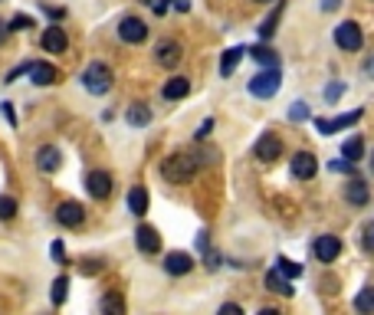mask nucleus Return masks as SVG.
<instances>
[{
	"label": "nucleus",
	"mask_w": 374,
	"mask_h": 315,
	"mask_svg": "<svg viewBox=\"0 0 374 315\" xmlns=\"http://www.w3.org/2000/svg\"><path fill=\"white\" fill-rule=\"evenodd\" d=\"M322 7L325 10H338V0H322Z\"/></svg>",
	"instance_id": "obj_41"
},
{
	"label": "nucleus",
	"mask_w": 374,
	"mask_h": 315,
	"mask_svg": "<svg viewBox=\"0 0 374 315\" xmlns=\"http://www.w3.org/2000/svg\"><path fill=\"white\" fill-rule=\"evenodd\" d=\"M312 253L319 256V263H335L341 253V240L332 237V233H322V237L312 243Z\"/></svg>",
	"instance_id": "obj_5"
},
{
	"label": "nucleus",
	"mask_w": 374,
	"mask_h": 315,
	"mask_svg": "<svg viewBox=\"0 0 374 315\" xmlns=\"http://www.w3.org/2000/svg\"><path fill=\"white\" fill-rule=\"evenodd\" d=\"M355 309H358L361 315H371V312H374V286H368V289H361V292H358Z\"/></svg>",
	"instance_id": "obj_27"
},
{
	"label": "nucleus",
	"mask_w": 374,
	"mask_h": 315,
	"mask_svg": "<svg viewBox=\"0 0 374 315\" xmlns=\"http://www.w3.org/2000/svg\"><path fill=\"white\" fill-rule=\"evenodd\" d=\"M302 119H309V105L306 102H296L289 109V122H302Z\"/></svg>",
	"instance_id": "obj_32"
},
{
	"label": "nucleus",
	"mask_w": 374,
	"mask_h": 315,
	"mask_svg": "<svg viewBox=\"0 0 374 315\" xmlns=\"http://www.w3.org/2000/svg\"><path fill=\"white\" fill-rule=\"evenodd\" d=\"M63 164V154L56 145H43L40 151H36V168L43 171V174H53V171H60Z\"/></svg>",
	"instance_id": "obj_12"
},
{
	"label": "nucleus",
	"mask_w": 374,
	"mask_h": 315,
	"mask_svg": "<svg viewBox=\"0 0 374 315\" xmlns=\"http://www.w3.org/2000/svg\"><path fill=\"white\" fill-rule=\"evenodd\" d=\"M26 73H30V79H33L36 85H53L60 79V69L53 66V63H30Z\"/></svg>",
	"instance_id": "obj_14"
},
{
	"label": "nucleus",
	"mask_w": 374,
	"mask_h": 315,
	"mask_svg": "<svg viewBox=\"0 0 374 315\" xmlns=\"http://www.w3.org/2000/svg\"><path fill=\"white\" fill-rule=\"evenodd\" d=\"M82 85L92 95H105L112 89V69L105 63H89L82 73Z\"/></svg>",
	"instance_id": "obj_2"
},
{
	"label": "nucleus",
	"mask_w": 374,
	"mask_h": 315,
	"mask_svg": "<svg viewBox=\"0 0 374 315\" xmlns=\"http://www.w3.org/2000/svg\"><path fill=\"white\" fill-rule=\"evenodd\" d=\"M289 171H292V178H299V181H312L315 171H319V161H315V154L299 151V154H292Z\"/></svg>",
	"instance_id": "obj_8"
},
{
	"label": "nucleus",
	"mask_w": 374,
	"mask_h": 315,
	"mask_svg": "<svg viewBox=\"0 0 374 315\" xmlns=\"http://www.w3.org/2000/svg\"><path fill=\"white\" fill-rule=\"evenodd\" d=\"M7 36H10V23H4V20H0V46L7 43Z\"/></svg>",
	"instance_id": "obj_38"
},
{
	"label": "nucleus",
	"mask_w": 374,
	"mask_h": 315,
	"mask_svg": "<svg viewBox=\"0 0 374 315\" xmlns=\"http://www.w3.org/2000/svg\"><path fill=\"white\" fill-rule=\"evenodd\" d=\"M279 85H282L279 69H266V73H256V76L250 79V92H253L256 99H272V95L279 92Z\"/></svg>",
	"instance_id": "obj_3"
},
{
	"label": "nucleus",
	"mask_w": 374,
	"mask_h": 315,
	"mask_svg": "<svg viewBox=\"0 0 374 315\" xmlns=\"http://www.w3.org/2000/svg\"><path fill=\"white\" fill-rule=\"evenodd\" d=\"M85 188H89V194H92L95 201H105V197L112 194V174L109 171H92V174L85 178Z\"/></svg>",
	"instance_id": "obj_11"
},
{
	"label": "nucleus",
	"mask_w": 374,
	"mask_h": 315,
	"mask_svg": "<svg viewBox=\"0 0 374 315\" xmlns=\"http://www.w3.org/2000/svg\"><path fill=\"white\" fill-rule=\"evenodd\" d=\"M187 7H191V4H187V0H174V10H181V14H184Z\"/></svg>",
	"instance_id": "obj_42"
},
{
	"label": "nucleus",
	"mask_w": 374,
	"mask_h": 315,
	"mask_svg": "<svg viewBox=\"0 0 374 315\" xmlns=\"http://www.w3.org/2000/svg\"><path fill=\"white\" fill-rule=\"evenodd\" d=\"M0 112L7 115V122H10V125H17V115H14V109H10V102H4V105H0Z\"/></svg>",
	"instance_id": "obj_36"
},
{
	"label": "nucleus",
	"mask_w": 374,
	"mask_h": 315,
	"mask_svg": "<svg viewBox=\"0 0 374 315\" xmlns=\"http://www.w3.org/2000/svg\"><path fill=\"white\" fill-rule=\"evenodd\" d=\"M243 53H250L247 46H230L227 53H223V60H220V76H233V69L240 66V60H243Z\"/></svg>",
	"instance_id": "obj_20"
},
{
	"label": "nucleus",
	"mask_w": 374,
	"mask_h": 315,
	"mask_svg": "<svg viewBox=\"0 0 374 315\" xmlns=\"http://www.w3.org/2000/svg\"><path fill=\"white\" fill-rule=\"evenodd\" d=\"M158 63L161 66H178L181 63V43H174V40H164V43H158Z\"/></svg>",
	"instance_id": "obj_19"
},
{
	"label": "nucleus",
	"mask_w": 374,
	"mask_h": 315,
	"mask_svg": "<svg viewBox=\"0 0 374 315\" xmlns=\"http://www.w3.org/2000/svg\"><path fill=\"white\" fill-rule=\"evenodd\" d=\"M365 247L374 253V227H368V237H365Z\"/></svg>",
	"instance_id": "obj_40"
},
{
	"label": "nucleus",
	"mask_w": 374,
	"mask_h": 315,
	"mask_svg": "<svg viewBox=\"0 0 374 315\" xmlns=\"http://www.w3.org/2000/svg\"><path fill=\"white\" fill-rule=\"evenodd\" d=\"M371 174H374V154H371Z\"/></svg>",
	"instance_id": "obj_45"
},
{
	"label": "nucleus",
	"mask_w": 374,
	"mask_h": 315,
	"mask_svg": "<svg viewBox=\"0 0 374 315\" xmlns=\"http://www.w3.org/2000/svg\"><path fill=\"white\" fill-rule=\"evenodd\" d=\"M217 315H243V309H240L237 302H223L220 312H217Z\"/></svg>",
	"instance_id": "obj_34"
},
{
	"label": "nucleus",
	"mask_w": 374,
	"mask_h": 315,
	"mask_svg": "<svg viewBox=\"0 0 374 315\" xmlns=\"http://www.w3.org/2000/svg\"><path fill=\"white\" fill-rule=\"evenodd\" d=\"M260 315H282V312H276V309H263Z\"/></svg>",
	"instance_id": "obj_43"
},
{
	"label": "nucleus",
	"mask_w": 374,
	"mask_h": 315,
	"mask_svg": "<svg viewBox=\"0 0 374 315\" xmlns=\"http://www.w3.org/2000/svg\"><path fill=\"white\" fill-rule=\"evenodd\" d=\"M69 40L63 33V26H46V33H43V50L46 53H66Z\"/></svg>",
	"instance_id": "obj_16"
},
{
	"label": "nucleus",
	"mask_w": 374,
	"mask_h": 315,
	"mask_svg": "<svg viewBox=\"0 0 374 315\" xmlns=\"http://www.w3.org/2000/svg\"><path fill=\"white\" fill-rule=\"evenodd\" d=\"M260 4H269V0H260Z\"/></svg>",
	"instance_id": "obj_46"
},
{
	"label": "nucleus",
	"mask_w": 374,
	"mask_h": 315,
	"mask_svg": "<svg viewBox=\"0 0 374 315\" xmlns=\"http://www.w3.org/2000/svg\"><path fill=\"white\" fill-rule=\"evenodd\" d=\"M135 243H138V250H141V253H148V256L161 250V237H158V230H154V227H148V223H141V227L135 230Z\"/></svg>",
	"instance_id": "obj_13"
},
{
	"label": "nucleus",
	"mask_w": 374,
	"mask_h": 315,
	"mask_svg": "<svg viewBox=\"0 0 374 315\" xmlns=\"http://www.w3.org/2000/svg\"><path fill=\"white\" fill-rule=\"evenodd\" d=\"M253 154L260 158V161H276V158H282V142H279V135H272V132L260 135V142H256Z\"/></svg>",
	"instance_id": "obj_6"
},
{
	"label": "nucleus",
	"mask_w": 374,
	"mask_h": 315,
	"mask_svg": "<svg viewBox=\"0 0 374 315\" xmlns=\"http://www.w3.org/2000/svg\"><path fill=\"white\" fill-rule=\"evenodd\" d=\"M125 119H128V125L141 128V125H148V122H151V109H148V105H141V102H135L132 109L125 112Z\"/></svg>",
	"instance_id": "obj_24"
},
{
	"label": "nucleus",
	"mask_w": 374,
	"mask_h": 315,
	"mask_svg": "<svg viewBox=\"0 0 374 315\" xmlns=\"http://www.w3.org/2000/svg\"><path fill=\"white\" fill-rule=\"evenodd\" d=\"M276 269H279L286 279H296V276H302V266L292 263L289 256H279V260H276Z\"/></svg>",
	"instance_id": "obj_29"
},
{
	"label": "nucleus",
	"mask_w": 374,
	"mask_h": 315,
	"mask_svg": "<svg viewBox=\"0 0 374 315\" xmlns=\"http://www.w3.org/2000/svg\"><path fill=\"white\" fill-rule=\"evenodd\" d=\"M368 197H371V188H368L365 181H348V184H345V201H348V204H355V207H365L368 204Z\"/></svg>",
	"instance_id": "obj_17"
},
{
	"label": "nucleus",
	"mask_w": 374,
	"mask_h": 315,
	"mask_svg": "<svg viewBox=\"0 0 374 315\" xmlns=\"http://www.w3.org/2000/svg\"><path fill=\"white\" fill-rule=\"evenodd\" d=\"M17 217V201L14 197H0V220H14Z\"/></svg>",
	"instance_id": "obj_31"
},
{
	"label": "nucleus",
	"mask_w": 374,
	"mask_h": 315,
	"mask_svg": "<svg viewBox=\"0 0 374 315\" xmlns=\"http://www.w3.org/2000/svg\"><path fill=\"white\" fill-rule=\"evenodd\" d=\"M335 43H338L345 53H358L361 50V43H365V36H361V26L355 23V20H345V23L335 26Z\"/></svg>",
	"instance_id": "obj_4"
},
{
	"label": "nucleus",
	"mask_w": 374,
	"mask_h": 315,
	"mask_svg": "<svg viewBox=\"0 0 374 315\" xmlns=\"http://www.w3.org/2000/svg\"><path fill=\"white\" fill-rule=\"evenodd\" d=\"M66 292H69V279L66 276H60V279L53 282V292H50L53 306H63V302H66Z\"/></svg>",
	"instance_id": "obj_30"
},
{
	"label": "nucleus",
	"mask_w": 374,
	"mask_h": 315,
	"mask_svg": "<svg viewBox=\"0 0 374 315\" xmlns=\"http://www.w3.org/2000/svg\"><path fill=\"white\" fill-rule=\"evenodd\" d=\"M119 36H122V43H145L148 23L141 17H125L119 23Z\"/></svg>",
	"instance_id": "obj_7"
},
{
	"label": "nucleus",
	"mask_w": 374,
	"mask_h": 315,
	"mask_svg": "<svg viewBox=\"0 0 374 315\" xmlns=\"http://www.w3.org/2000/svg\"><path fill=\"white\" fill-rule=\"evenodd\" d=\"M250 56H253L260 66H269V69H276V53L269 50V46H253L250 50Z\"/></svg>",
	"instance_id": "obj_28"
},
{
	"label": "nucleus",
	"mask_w": 374,
	"mask_h": 315,
	"mask_svg": "<svg viewBox=\"0 0 374 315\" xmlns=\"http://www.w3.org/2000/svg\"><path fill=\"white\" fill-rule=\"evenodd\" d=\"M164 269H168L171 276H184V273H191L194 269V256L191 253H168L164 256Z\"/></svg>",
	"instance_id": "obj_15"
},
{
	"label": "nucleus",
	"mask_w": 374,
	"mask_h": 315,
	"mask_svg": "<svg viewBox=\"0 0 374 315\" xmlns=\"http://www.w3.org/2000/svg\"><path fill=\"white\" fill-rule=\"evenodd\" d=\"M128 210L135 217H145L148 213V191L145 188H132L128 191Z\"/></svg>",
	"instance_id": "obj_21"
},
{
	"label": "nucleus",
	"mask_w": 374,
	"mask_h": 315,
	"mask_svg": "<svg viewBox=\"0 0 374 315\" xmlns=\"http://www.w3.org/2000/svg\"><path fill=\"white\" fill-rule=\"evenodd\" d=\"M141 4H151V7H154V4H158V0H141Z\"/></svg>",
	"instance_id": "obj_44"
},
{
	"label": "nucleus",
	"mask_w": 374,
	"mask_h": 315,
	"mask_svg": "<svg viewBox=\"0 0 374 315\" xmlns=\"http://www.w3.org/2000/svg\"><path fill=\"white\" fill-rule=\"evenodd\" d=\"M102 315H125V302L119 292H105L102 296Z\"/></svg>",
	"instance_id": "obj_25"
},
{
	"label": "nucleus",
	"mask_w": 374,
	"mask_h": 315,
	"mask_svg": "<svg viewBox=\"0 0 374 315\" xmlns=\"http://www.w3.org/2000/svg\"><path fill=\"white\" fill-rule=\"evenodd\" d=\"M220 266V253H207V269H217Z\"/></svg>",
	"instance_id": "obj_37"
},
{
	"label": "nucleus",
	"mask_w": 374,
	"mask_h": 315,
	"mask_svg": "<svg viewBox=\"0 0 374 315\" xmlns=\"http://www.w3.org/2000/svg\"><path fill=\"white\" fill-rule=\"evenodd\" d=\"M210 132H213V119H207V122H204V125L197 128V138H201V142H204V138H207V135H210Z\"/></svg>",
	"instance_id": "obj_35"
},
{
	"label": "nucleus",
	"mask_w": 374,
	"mask_h": 315,
	"mask_svg": "<svg viewBox=\"0 0 374 315\" xmlns=\"http://www.w3.org/2000/svg\"><path fill=\"white\" fill-rule=\"evenodd\" d=\"M30 26H33V17H26V14H17L10 20V30H30Z\"/></svg>",
	"instance_id": "obj_33"
},
{
	"label": "nucleus",
	"mask_w": 374,
	"mask_h": 315,
	"mask_svg": "<svg viewBox=\"0 0 374 315\" xmlns=\"http://www.w3.org/2000/svg\"><path fill=\"white\" fill-rule=\"evenodd\" d=\"M197 168H201V161H197V154H171V158H164L161 161V178L168 181V184H187V181L197 174Z\"/></svg>",
	"instance_id": "obj_1"
},
{
	"label": "nucleus",
	"mask_w": 374,
	"mask_h": 315,
	"mask_svg": "<svg viewBox=\"0 0 374 315\" xmlns=\"http://www.w3.org/2000/svg\"><path fill=\"white\" fill-rule=\"evenodd\" d=\"M341 158H345V161H361V158H365V138L361 135H355V138H348V142H345V145H341Z\"/></svg>",
	"instance_id": "obj_22"
},
{
	"label": "nucleus",
	"mask_w": 374,
	"mask_h": 315,
	"mask_svg": "<svg viewBox=\"0 0 374 315\" xmlns=\"http://www.w3.org/2000/svg\"><path fill=\"white\" fill-rule=\"evenodd\" d=\"M266 286H269L272 292H279V296H292V282L286 279L279 269H269V273H266Z\"/></svg>",
	"instance_id": "obj_23"
},
{
	"label": "nucleus",
	"mask_w": 374,
	"mask_h": 315,
	"mask_svg": "<svg viewBox=\"0 0 374 315\" xmlns=\"http://www.w3.org/2000/svg\"><path fill=\"white\" fill-rule=\"evenodd\" d=\"M187 92H191V82H187L184 76H171L161 89V95L168 99V102H178V99H184Z\"/></svg>",
	"instance_id": "obj_18"
},
{
	"label": "nucleus",
	"mask_w": 374,
	"mask_h": 315,
	"mask_svg": "<svg viewBox=\"0 0 374 315\" xmlns=\"http://www.w3.org/2000/svg\"><path fill=\"white\" fill-rule=\"evenodd\" d=\"M358 119H361V109L348 112V115H335V119H315V128H319L322 135H335V132H341V128L355 125Z\"/></svg>",
	"instance_id": "obj_9"
},
{
	"label": "nucleus",
	"mask_w": 374,
	"mask_h": 315,
	"mask_svg": "<svg viewBox=\"0 0 374 315\" xmlns=\"http://www.w3.org/2000/svg\"><path fill=\"white\" fill-rule=\"evenodd\" d=\"M279 17H282V0L276 4V7H272V14L263 20V26H260V36H263V40H269V36L276 33V26H279Z\"/></svg>",
	"instance_id": "obj_26"
},
{
	"label": "nucleus",
	"mask_w": 374,
	"mask_h": 315,
	"mask_svg": "<svg viewBox=\"0 0 374 315\" xmlns=\"http://www.w3.org/2000/svg\"><path fill=\"white\" fill-rule=\"evenodd\" d=\"M325 95H328V99H338V95H341V82L328 85V92H325Z\"/></svg>",
	"instance_id": "obj_39"
},
{
	"label": "nucleus",
	"mask_w": 374,
	"mask_h": 315,
	"mask_svg": "<svg viewBox=\"0 0 374 315\" xmlns=\"http://www.w3.org/2000/svg\"><path fill=\"white\" fill-rule=\"evenodd\" d=\"M56 220L63 223V227H82V220H85V210L76 204V201H63L60 207H56Z\"/></svg>",
	"instance_id": "obj_10"
}]
</instances>
